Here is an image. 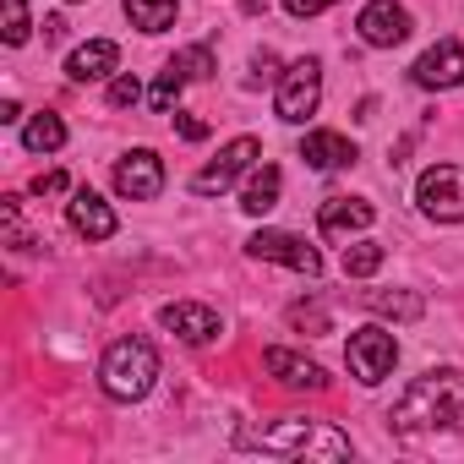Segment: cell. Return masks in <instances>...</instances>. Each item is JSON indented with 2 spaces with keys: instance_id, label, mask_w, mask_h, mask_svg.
Instances as JSON below:
<instances>
[{
  "instance_id": "31",
  "label": "cell",
  "mask_w": 464,
  "mask_h": 464,
  "mask_svg": "<svg viewBox=\"0 0 464 464\" xmlns=\"http://www.w3.org/2000/svg\"><path fill=\"white\" fill-rule=\"evenodd\" d=\"M34 191H39V197H55V191H66V175H61V169H50V175H34Z\"/></svg>"
},
{
  "instance_id": "1",
  "label": "cell",
  "mask_w": 464,
  "mask_h": 464,
  "mask_svg": "<svg viewBox=\"0 0 464 464\" xmlns=\"http://www.w3.org/2000/svg\"><path fill=\"white\" fill-rule=\"evenodd\" d=\"M388 426L415 437V431H464V372L459 366H437L426 377H415L399 404L388 410Z\"/></svg>"
},
{
  "instance_id": "11",
  "label": "cell",
  "mask_w": 464,
  "mask_h": 464,
  "mask_svg": "<svg viewBox=\"0 0 464 464\" xmlns=\"http://www.w3.org/2000/svg\"><path fill=\"white\" fill-rule=\"evenodd\" d=\"M410 77L420 82V88H459L464 82V50H459V39H437L415 66H410Z\"/></svg>"
},
{
  "instance_id": "26",
  "label": "cell",
  "mask_w": 464,
  "mask_h": 464,
  "mask_svg": "<svg viewBox=\"0 0 464 464\" xmlns=\"http://www.w3.org/2000/svg\"><path fill=\"white\" fill-rule=\"evenodd\" d=\"M137 99H142V82L137 77H115L110 82V110H131Z\"/></svg>"
},
{
  "instance_id": "10",
  "label": "cell",
  "mask_w": 464,
  "mask_h": 464,
  "mask_svg": "<svg viewBox=\"0 0 464 464\" xmlns=\"http://www.w3.org/2000/svg\"><path fill=\"white\" fill-rule=\"evenodd\" d=\"M115 191L131 197V202H153L164 191V164L153 148H131L121 164H115Z\"/></svg>"
},
{
  "instance_id": "27",
  "label": "cell",
  "mask_w": 464,
  "mask_h": 464,
  "mask_svg": "<svg viewBox=\"0 0 464 464\" xmlns=\"http://www.w3.org/2000/svg\"><path fill=\"white\" fill-rule=\"evenodd\" d=\"M290 323H295V328H306V334H328V312H323V306H306V301H301V306H290Z\"/></svg>"
},
{
  "instance_id": "13",
  "label": "cell",
  "mask_w": 464,
  "mask_h": 464,
  "mask_svg": "<svg viewBox=\"0 0 464 464\" xmlns=\"http://www.w3.org/2000/svg\"><path fill=\"white\" fill-rule=\"evenodd\" d=\"M66 218H72V229H77V236H88V241H110L115 236V213H110V202L99 197V191H72V202H66Z\"/></svg>"
},
{
  "instance_id": "18",
  "label": "cell",
  "mask_w": 464,
  "mask_h": 464,
  "mask_svg": "<svg viewBox=\"0 0 464 464\" xmlns=\"http://www.w3.org/2000/svg\"><path fill=\"white\" fill-rule=\"evenodd\" d=\"M279 186H285L279 164H263V169L246 180V191H241V208H246V213H268V208H279Z\"/></svg>"
},
{
  "instance_id": "5",
  "label": "cell",
  "mask_w": 464,
  "mask_h": 464,
  "mask_svg": "<svg viewBox=\"0 0 464 464\" xmlns=\"http://www.w3.org/2000/svg\"><path fill=\"white\" fill-rule=\"evenodd\" d=\"M317 104H323V66L306 55V61H295V66L279 77V99H274V110H279V121L301 126L306 115H317Z\"/></svg>"
},
{
  "instance_id": "9",
  "label": "cell",
  "mask_w": 464,
  "mask_h": 464,
  "mask_svg": "<svg viewBox=\"0 0 464 464\" xmlns=\"http://www.w3.org/2000/svg\"><path fill=\"white\" fill-rule=\"evenodd\" d=\"M355 28H361V39H366L372 50H393V44H404V39H410L415 17L399 6V0H366L361 17H355Z\"/></svg>"
},
{
  "instance_id": "3",
  "label": "cell",
  "mask_w": 464,
  "mask_h": 464,
  "mask_svg": "<svg viewBox=\"0 0 464 464\" xmlns=\"http://www.w3.org/2000/svg\"><path fill=\"white\" fill-rule=\"evenodd\" d=\"M159 377V350L148 339H115L99 361V382L110 399H142Z\"/></svg>"
},
{
  "instance_id": "2",
  "label": "cell",
  "mask_w": 464,
  "mask_h": 464,
  "mask_svg": "<svg viewBox=\"0 0 464 464\" xmlns=\"http://www.w3.org/2000/svg\"><path fill=\"white\" fill-rule=\"evenodd\" d=\"M241 448L279 453V459H350V437L328 420H274V426H241Z\"/></svg>"
},
{
  "instance_id": "29",
  "label": "cell",
  "mask_w": 464,
  "mask_h": 464,
  "mask_svg": "<svg viewBox=\"0 0 464 464\" xmlns=\"http://www.w3.org/2000/svg\"><path fill=\"white\" fill-rule=\"evenodd\" d=\"M175 131H180L186 142H202V137H208V121H202V115H180V110H175Z\"/></svg>"
},
{
  "instance_id": "23",
  "label": "cell",
  "mask_w": 464,
  "mask_h": 464,
  "mask_svg": "<svg viewBox=\"0 0 464 464\" xmlns=\"http://www.w3.org/2000/svg\"><path fill=\"white\" fill-rule=\"evenodd\" d=\"M186 82H191V77H186L180 66H164V72H159V82H153V93H148V104H153L159 115H169V110L180 104V88H186Z\"/></svg>"
},
{
  "instance_id": "8",
  "label": "cell",
  "mask_w": 464,
  "mask_h": 464,
  "mask_svg": "<svg viewBox=\"0 0 464 464\" xmlns=\"http://www.w3.org/2000/svg\"><path fill=\"white\" fill-rule=\"evenodd\" d=\"M246 252H252V257H263V263H285V268H295V274H306V279H317V274H323L317 246H306L301 236H290V229H257V236L246 241Z\"/></svg>"
},
{
  "instance_id": "19",
  "label": "cell",
  "mask_w": 464,
  "mask_h": 464,
  "mask_svg": "<svg viewBox=\"0 0 464 464\" xmlns=\"http://www.w3.org/2000/svg\"><path fill=\"white\" fill-rule=\"evenodd\" d=\"M361 301H366L372 312H382V317H399V323L426 317V301H420V295H410V290H366Z\"/></svg>"
},
{
  "instance_id": "24",
  "label": "cell",
  "mask_w": 464,
  "mask_h": 464,
  "mask_svg": "<svg viewBox=\"0 0 464 464\" xmlns=\"http://www.w3.org/2000/svg\"><path fill=\"white\" fill-rule=\"evenodd\" d=\"M0 12H6V44H28V0H0Z\"/></svg>"
},
{
  "instance_id": "32",
  "label": "cell",
  "mask_w": 464,
  "mask_h": 464,
  "mask_svg": "<svg viewBox=\"0 0 464 464\" xmlns=\"http://www.w3.org/2000/svg\"><path fill=\"white\" fill-rule=\"evenodd\" d=\"M66 39V17H44V44H61Z\"/></svg>"
},
{
  "instance_id": "28",
  "label": "cell",
  "mask_w": 464,
  "mask_h": 464,
  "mask_svg": "<svg viewBox=\"0 0 464 464\" xmlns=\"http://www.w3.org/2000/svg\"><path fill=\"white\" fill-rule=\"evenodd\" d=\"M279 77V55L274 50H257L252 55V88H263V82H274Z\"/></svg>"
},
{
  "instance_id": "30",
  "label": "cell",
  "mask_w": 464,
  "mask_h": 464,
  "mask_svg": "<svg viewBox=\"0 0 464 464\" xmlns=\"http://www.w3.org/2000/svg\"><path fill=\"white\" fill-rule=\"evenodd\" d=\"M328 6H339V0H285V12H290V17H323Z\"/></svg>"
},
{
  "instance_id": "16",
  "label": "cell",
  "mask_w": 464,
  "mask_h": 464,
  "mask_svg": "<svg viewBox=\"0 0 464 464\" xmlns=\"http://www.w3.org/2000/svg\"><path fill=\"white\" fill-rule=\"evenodd\" d=\"M115 66H121V44H115V39H88L82 50H72L66 77H72V82H99V77H110Z\"/></svg>"
},
{
  "instance_id": "22",
  "label": "cell",
  "mask_w": 464,
  "mask_h": 464,
  "mask_svg": "<svg viewBox=\"0 0 464 464\" xmlns=\"http://www.w3.org/2000/svg\"><path fill=\"white\" fill-rule=\"evenodd\" d=\"M382 263H388V252H382L377 241H355V246H344V274H350V279H372Z\"/></svg>"
},
{
  "instance_id": "6",
  "label": "cell",
  "mask_w": 464,
  "mask_h": 464,
  "mask_svg": "<svg viewBox=\"0 0 464 464\" xmlns=\"http://www.w3.org/2000/svg\"><path fill=\"white\" fill-rule=\"evenodd\" d=\"M415 202L442 218V224H459L464 218V164H431L420 180H415Z\"/></svg>"
},
{
  "instance_id": "20",
  "label": "cell",
  "mask_w": 464,
  "mask_h": 464,
  "mask_svg": "<svg viewBox=\"0 0 464 464\" xmlns=\"http://www.w3.org/2000/svg\"><path fill=\"white\" fill-rule=\"evenodd\" d=\"M126 6V17H131V28H142V34H164L169 23H175V0H121Z\"/></svg>"
},
{
  "instance_id": "25",
  "label": "cell",
  "mask_w": 464,
  "mask_h": 464,
  "mask_svg": "<svg viewBox=\"0 0 464 464\" xmlns=\"http://www.w3.org/2000/svg\"><path fill=\"white\" fill-rule=\"evenodd\" d=\"M169 66H180L186 77H213V72H218V66H213V50H208V44H191V50H180V55H175Z\"/></svg>"
},
{
  "instance_id": "15",
  "label": "cell",
  "mask_w": 464,
  "mask_h": 464,
  "mask_svg": "<svg viewBox=\"0 0 464 464\" xmlns=\"http://www.w3.org/2000/svg\"><path fill=\"white\" fill-rule=\"evenodd\" d=\"M372 218H377V208L366 197H328L317 208V229H323V236H350V229H366Z\"/></svg>"
},
{
  "instance_id": "21",
  "label": "cell",
  "mask_w": 464,
  "mask_h": 464,
  "mask_svg": "<svg viewBox=\"0 0 464 464\" xmlns=\"http://www.w3.org/2000/svg\"><path fill=\"white\" fill-rule=\"evenodd\" d=\"M23 148H28V153H55V148H66V121H61V115H50V110H44V115H34V121H28V131H23Z\"/></svg>"
},
{
  "instance_id": "7",
  "label": "cell",
  "mask_w": 464,
  "mask_h": 464,
  "mask_svg": "<svg viewBox=\"0 0 464 464\" xmlns=\"http://www.w3.org/2000/svg\"><path fill=\"white\" fill-rule=\"evenodd\" d=\"M252 159H263V142H257V137H236V142H224V148H218V159H213L208 169H197V175H191V191H197V197H218V191H229V186H236V175H241Z\"/></svg>"
},
{
  "instance_id": "4",
  "label": "cell",
  "mask_w": 464,
  "mask_h": 464,
  "mask_svg": "<svg viewBox=\"0 0 464 464\" xmlns=\"http://www.w3.org/2000/svg\"><path fill=\"white\" fill-rule=\"evenodd\" d=\"M344 361H350L355 382L377 388V382H382V377L393 372V361H399V339H393L388 328L366 323V328H355V334H350V350H344Z\"/></svg>"
},
{
  "instance_id": "14",
  "label": "cell",
  "mask_w": 464,
  "mask_h": 464,
  "mask_svg": "<svg viewBox=\"0 0 464 464\" xmlns=\"http://www.w3.org/2000/svg\"><path fill=\"white\" fill-rule=\"evenodd\" d=\"M263 366H268V377H279L285 388H306V393H323V388H328V372H323L317 361L295 355V350H268Z\"/></svg>"
},
{
  "instance_id": "12",
  "label": "cell",
  "mask_w": 464,
  "mask_h": 464,
  "mask_svg": "<svg viewBox=\"0 0 464 464\" xmlns=\"http://www.w3.org/2000/svg\"><path fill=\"white\" fill-rule=\"evenodd\" d=\"M159 323H164L175 339H186V344H208V339L224 334L218 312H213V306H197V301H169V306L159 312Z\"/></svg>"
},
{
  "instance_id": "17",
  "label": "cell",
  "mask_w": 464,
  "mask_h": 464,
  "mask_svg": "<svg viewBox=\"0 0 464 464\" xmlns=\"http://www.w3.org/2000/svg\"><path fill=\"white\" fill-rule=\"evenodd\" d=\"M301 159H306L312 169H344V164H355V142L339 137V131H312V137L301 142Z\"/></svg>"
}]
</instances>
